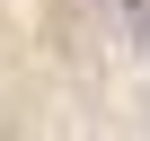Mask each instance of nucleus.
<instances>
[{"mask_svg":"<svg viewBox=\"0 0 150 141\" xmlns=\"http://www.w3.org/2000/svg\"><path fill=\"white\" fill-rule=\"evenodd\" d=\"M115 9H124V35H132V44H150V0H115Z\"/></svg>","mask_w":150,"mask_h":141,"instance_id":"obj_1","label":"nucleus"}]
</instances>
